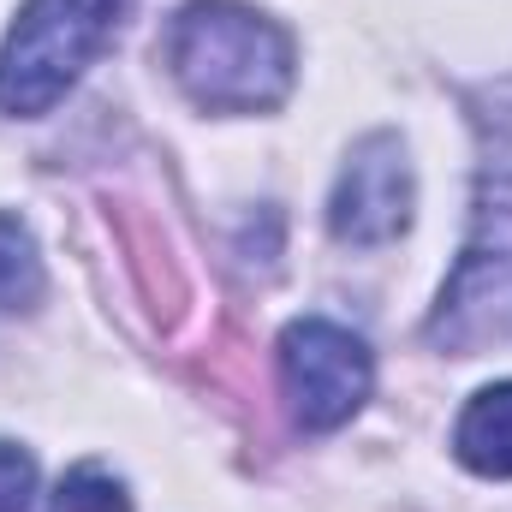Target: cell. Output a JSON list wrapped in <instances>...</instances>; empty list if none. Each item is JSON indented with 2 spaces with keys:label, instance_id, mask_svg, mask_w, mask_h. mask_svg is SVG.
Wrapping results in <instances>:
<instances>
[{
  "label": "cell",
  "instance_id": "ba28073f",
  "mask_svg": "<svg viewBox=\"0 0 512 512\" xmlns=\"http://www.w3.org/2000/svg\"><path fill=\"white\" fill-rule=\"evenodd\" d=\"M48 512H131V501H126V489H120L102 465H78V471L60 477V489H54Z\"/></svg>",
  "mask_w": 512,
  "mask_h": 512
},
{
  "label": "cell",
  "instance_id": "3957f363",
  "mask_svg": "<svg viewBox=\"0 0 512 512\" xmlns=\"http://www.w3.org/2000/svg\"><path fill=\"white\" fill-rule=\"evenodd\" d=\"M280 382L304 429H340L370 399V346L328 316H304L280 334Z\"/></svg>",
  "mask_w": 512,
  "mask_h": 512
},
{
  "label": "cell",
  "instance_id": "8992f818",
  "mask_svg": "<svg viewBox=\"0 0 512 512\" xmlns=\"http://www.w3.org/2000/svg\"><path fill=\"white\" fill-rule=\"evenodd\" d=\"M453 447H459V459H465L471 471H483V477H512V382L483 387V393L465 405V417H459V429H453Z\"/></svg>",
  "mask_w": 512,
  "mask_h": 512
},
{
  "label": "cell",
  "instance_id": "5b68a950",
  "mask_svg": "<svg viewBox=\"0 0 512 512\" xmlns=\"http://www.w3.org/2000/svg\"><path fill=\"white\" fill-rule=\"evenodd\" d=\"M405 221H411V161H405L393 131H376L340 167L328 227L346 245H387L405 233Z\"/></svg>",
  "mask_w": 512,
  "mask_h": 512
},
{
  "label": "cell",
  "instance_id": "6da1fadb",
  "mask_svg": "<svg viewBox=\"0 0 512 512\" xmlns=\"http://www.w3.org/2000/svg\"><path fill=\"white\" fill-rule=\"evenodd\" d=\"M167 66L209 114H262L292 90L286 30L239 0H191L167 30Z\"/></svg>",
  "mask_w": 512,
  "mask_h": 512
},
{
  "label": "cell",
  "instance_id": "52a82bcc",
  "mask_svg": "<svg viewBox=\"0 0 512 512\" xmlns=\"http://www.w3.org/2000/svg\"><path fill=\"white\" fill-rule=\"evenodd\" d=\"M42 298V256L18 215H0V310H30Z\"/></svg>",
  "mask_w": 512,
  "mask_h": 512
},
{
  "label": "cell",
  "instance_id": "9c48e42d",
  "mask_svg": "<svg viewBox=\"0 0 512 512\" xmlns=\"http://www.w3.org/2000/svg\"><path fill=\"white\" fill-rule=\"evenodd\" d=\"M30 483H36V459L12 441H0V512L30 507Z\"/></svg>",
  "mask_w": 512,
  "mask_h": 512
},
{
  "label": "cell",
  "instance_id": "277c9868",
  "mask_svg": "<svg viewBox=\"0 0 512 512\" xmlns=\"http://www.w3.org/2000/svg\"><path fill=\"white\" fill-rule=\"evenodd\" d=\"M429 340L471 358L483 346H512V215H501L459 262L429 322Z\"/></svg>",
  "mask_w": 512,
  "mask_h": 512
},
{
  "label": "cell",
  "instance_id": "7a4b0ae2",
  "mask_svg": "<svg viewBox=\"0 0 512 512\" xmlns=\"http://www.w3.org/2000/svg\"><path fill=\"white\" fill-rule=\"evenodd\" d=\"M126 6L131 0H24L0 48V108L24 120L48 114L114 42Z\"/></svg>",
  "mask_w": 512,
  "mask_h": 512
}]
</instances>
